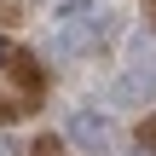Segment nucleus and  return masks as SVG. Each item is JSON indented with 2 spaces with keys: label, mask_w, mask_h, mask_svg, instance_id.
<instances>
[{
  "label": "nucleus",
  "mask_w": 156,
  "mask_h": 156,
  "mask_svg": "<svg viewBox=\"0 0 156 156\" xmlns=\"http://www.w3.org/2000/svg\"><path fill=\"white\" fill-rule=\"evenodd\" d=\"M0 156H17V139H6V133H0Z\"/></svg>",
  "instance_id": "39448f33"
},
{
  "label": "nucleus",
  "mask_w": 156,
  "mask_h": 156,
  "mask_svg": "<svg viewBox=\"0 0 156 156\" xmlns=\"http://www.w3.org/2000/svg\"><path fill=\"white\" fill-rule=\"evenodd\" d=\"M6 64H12V41L0 35V69H6Z\"/></svg>",
  "instance_id": "20e7f679"
},
{
  "label": "nucleus",
  "mask_w": 156,
  "mask_h": 156,
  "mask_svg": "<svg viewBox=\"0 0 156 156\" xmlns=\"http://www.w3.org/2000/svg\"><path fill=\"white\" fill-rule=\"evenodd\" d=\"M104 35H110V17H104V12L93 17V12L81 6V12L58 17V35H52V58H75V52H87V46H98Z\"/></svg>",
  "instance_id": "f03ea898"
},
{
  "label": "nucleus",
  "mask_w": 156,
  "mask_h": 156,
  "mask_svg": "<svg viewBox=\"0 0 156 156\" xmlns=\"http://www.w3.org/2000/svg\"><path fill=\"white\" fill-rule=\"evenodd\" d=\"M127 156H151V151H127Z\"/></svg>",
  "instance_id": "423d86ee"
},
{
  "label": "nucleus",
  "mask_w": 156,
  "mask_h": 156,
  "mask_svg": "<svg viewBox=\"0 0 156 156\" xmlns=\"http://www.w3.org/2000/svg\"><path fill=\"white\" fill-rule=\"evenodd\" d=\"M64 133H69V145H81L87 156H104L110 145H116L110 116H104V110H87V104H75V110L64 116Z\"/></svg>",
  "instance_id": "7ed1b4c3"
},
{
  "label": "nucleus",
  "mask_w": 156,
  "mask_h": 156,
  "mask_svg": "<svg viewBox=\"0 0 156 156\" xmlns=\"http://www.w3.org/2000/svg\"><path fill=\"white\" fill-rule=\"evenodd\" d=\"M110 98L122 110H151L156 104V41L151 35H133L127 41V64H122L116 87H110Z\"/></svg>",
  "instance_id": "f257e3e1"
}]
</instances>
